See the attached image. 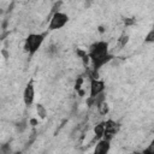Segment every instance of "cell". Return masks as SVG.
I'll use <instances>...</instances> for the list:
<instances>
[{
	"label": "cell",
	"instance_id": "cell-1",
	"mask_svg": "<svg viewBox=\"0 0 154 154\" xmlns=\"http://www.w3.org/2000/svg\"><path fill=\"white\" fill-rule=\"evenodd\" d=\"M88 55L93 63L94 71H97L99 69H101L105 64H107L113 58V55L108 51V43L105 41H99L93 43L89 48Z\"/></svg>",
	"mask_w": 154,
	"mask_h": 154
},
{
	"label": "cell",
	"instance_id": "cell-2",
	"mask_svg": "<svg viewBox=\"0 0 154 154\" xmlns=\"http://www.w3.org/2000/svg\"><path fill=\"white\" fill-rule=\"evenodd\" d=\"M45 36H46V34H30L25 38V42H24L25 52H28L30 55L36 53L37 49L42 46V43L45 41Z\"/></svg>",
	"mask_w": 154,
	"mask_h": 154
},
{
	"label": "cell",
	"instance_id": "cell-3",
	"mask_svg": "<svg viewBox=\"0 0 154 154\" xmlns=\"http://www.w3.org/2000/svg\"><path fill=\"white\" fill-rule=\"evenodd\" d=\"M67 22H69V16L66 13H64L61 11H55L51 18L48 29L49 30H58V29L63 28Z\"/></svg>",
	"mask_w": 154,
	"mask_h": 154
},
{
	"label": "cell",
	"instance_id": "cell-4",
	"mask_svg": "<svg viewBox=\"0 0 154 154\" xmlns=\"http://www.w3.org/2000/svg\"><path fill=\"white\" fill-rule=\"evenodd\" d=\"M119 130V124L116 123L112 119H108L105 122V135H103V140L111 141L113 138V136L117 134V131Z\"/></svg>",
	"mask_w": 154,
	"mask_h": 154
},
{
	"label": "cell",
	"instance_id": "cell-5",
	"mask_svg": "<svg viewBox=\"0 0 154 154\" xmlns=\"http://www.w3.org/2000/svg\"><path fill=\"white\" fill-rule=\"evenodd\" d=\"M105 90V83L103 81L99 79V78H91L90 79V93H89V97H96L97 95H100L101 93H103Z\"/></svg>",
	"mask_w": 154,
	"mask_h": 154
},
{
	"label": "cell",
	"instance_id": "cell-6",
	"mask_svg": "<svg viewBox=\"0 0 154 154\" xmlns=\"http://www.w3.org/2000/svg\"><path fill=\"white\" fill-rule=\"evenodd\" d=\"M34 100H35V88H34L32 82H29L23 91V101L25 106L30 107L34 103Z\"/></svg>",
	"mask_w": 154,
	"mask_h": 154
},
{
	"label": "cell",
	"instance_id": "cell-7",
	"mask_svg": "<svg viewBox=\"0 0 154 154\" xmlns=\"http://www.w3.org/2000/svg\"><path fill=\"white\" fill-rule=\"evenodd\" d=\"M109 148H111V141H107V140L102 138V140L97 141V143H96L91 154H108Z\"/></svg>",
	"mask_w": 154,
	"mask_h": 154
},
{
	"label": "cell",
	"instance_id": "cell-8",
	"mask_svg": "<svg viewBox=\"0 0 154 154\" xmlns=\"http://www.w3.org/2000/svg\"><path fill=\"white\" fill-rule=\"evenodd\" d=\"M94 135H95V138L97 141L102 140L103 138V135H105V122H101V123H97L94 128Z\"/></svg>",
	"mask_w": 154,
	"mask_h": 154
},
{
	"label": "cell",
	"instance_id": "cell-9",
	"mask_svg": "<svg viewBox=\"0 0 154 154\" xmlns=\"http://www.w3.org/2000/svg\"><path fill=\"white\" fill-rule=\"evenodd\" d=\"M128 41H129V35H126V34H123V35H122V36L118 38V41H117L118 48L120 49V48L125 47V45L128 43Z\"/></svg>",
	"mask_w": 154,
	"mask_h": 154
},
{
	"label": "cell",
	"instance_id": "cell-10",
	"mask_svg": "<svg viewBox=\"0 0 154 154\" xmlns=\"http://www.w3.org/2000/svg\"><path fill=\"white\" fill-rule=\"evenodd\" d=\"M36 111H37V114H38V117L40 118H46V116H47V109H46V107L43 106V105H41V103H37L36 105Z\"/></svg>",
	"mask_w": 154,
	"mask_h": 154
},
{
	"label": "cell",
	"instance_id": "cell-11",
	"mask_svg": "<svg viewBox=\"0 0 154 154\" xmlns=\"http://www.w3.org/2000/svg\"><path fill=\"white\" fill-rule=\"evenodd\" d=\"M96 108H97V112H99L100 114H102V116H105V114H107V113H108V105H107V102H106V101L101 102Z\"/></svg>",
	"mask_w": 154,
	"mask_h": 154
},
{
	"label": "cell",
	"instance_id": "cell-12",
	"mask_svg": "<svg viewBox=\"0 0 154 154\" xmlns=\"http://www.w3.org/2000/svg\"><path fill=\"white\" fill-rule=\"evenodd\" d=\"M142 154H154V140L149 143V146L143 150Z\"/></svg>",
	"mask_w": 154,
	"mask_h": 154
},
{
	"label": "cell",
	"instance_id": "cell-13",
	"mask_svg": "<svg viewBox=\"0 0 154 154\" xmlns=\"http://www.w3.org/2000/svg\"><path fill=\"white\" fill-rule=\"evenodd\" d=\"M144 41L146 42H148V43H150V42H154V30L152 29L147 35H146V38H144Z\"/></svg>",
	"mask_w": 154,
	"mask_h": 154
},
{
	"label": "cell",
	"instance_id": "cell-14",
	"mask_svg": "<svg viewBox=\"0 0 154 154\" xmlns=\"http://www.w3.org/2000/svg\"><path fill=\"white\" fill-rule=\"evenodd\" d=\"M135 23V18H125L124 19V24L126 25V26H130V25H132Z\"/></svg>",
	"mask_w": 154,
	"mask_h": 154
},
{
	"label": "cell",
	"instance_id": "cell-15",
	"mask_svg": "<svg viewBox=\"0 0 154 154\" xmlns=\"http://www.w3.org/2000/svg\"><path fill=\"white\" fill-rule=\"evenodd\" d=\"M153 30H154V24H153Z\"/></svg>",
	"mask_w": 154,
	"mask_h": 154
}]
</instances>
